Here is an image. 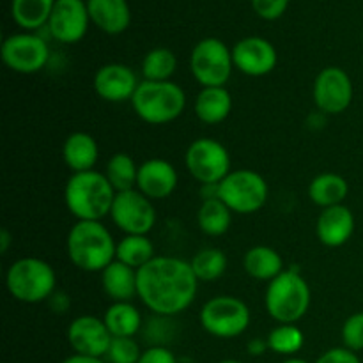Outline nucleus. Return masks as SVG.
Segmentation results:
<instances>
[{
  "label": "nucleus",
  "mask_w": 363,
  "mask_h": 363,
  "mask_svg": "<svg viewBox=\"0 0 363 363\" xmlns=\"http://www.w3.org/2000/svg\"><path fill=\"white\" fill-rule=\"evenodd\" d=\"M138 298L156 315L170 318L186 311L195 301L199 279L190 262L179 257L156 255L137 269Z\"/></svg>",
  "instance_id": "nucleus-1"
},
{
  "label": "nucleus",
  "mask_w": 363,
  "mask_h": 363,
  "mask_svg": "<svg viewBox=\"0 0 363 363\" xmlns=\"http://www.w3.org/2000/svg\"><path fill=\"white\" fill-rule=\"evenodd\" d=\"M188 172L201 184H220L230 170V156L225 145L213 138L194 140L184 155Z\"/></svg>",
  "instance_id": "nucleus-10"
},
{
  "label": "nucleus",
  "mask_w": 363,
  "mask_h": 363,
  "mask_svg": "<svg viewBox=\"0 0 363 363\" xmlns=\"http://www.w3.org/2000/svg\"><path fill=\"white\" fill-rule=\"evenodd\" d=\"M314 103L325 116H337L350 108L353 101V82L350 74L337 66L325 67L315 77Z\"/></svg>",
  "instance_id": "nucleus-13"
},
{
  "label": "nucleus",
  "mask_w": 363,
  "mask_h": 363,
  "mask_svg": "<svg viewBox=\"0 0 363 363\" xmlns=\"http://www.w3.org/2000/svg\"><path fill=\"white\" fill-rule=\"evenodd\" d=\"M250 2L255 14L268 21L279 20L280 16H284L287 6H289V0H250Z\"/></svg>",
  "instance_id": "nucleus-36"
},
{
  "label": "nucleus",
  "mask_w": 363,
  "mask_h": 363,
  "mask_svg": "<svg viewBox=\"0 0 363 363\" xmlns=\"http://www.w3.org/2000/svg\"><path fill=\"white\" fill-rule=\"evenodd\" d=\"M176 169L172 163L162 158H152L138 167L137 190L142 191L151 201H162L170 197L177 186Z\"/></svg>",
  "instance_id": "nucleus-18"
},
{
  "label": "nucleus",
  "mask_w": 363,
  "mask_h": 363,
  "mask_svg": "<svg viewBox=\"0 0 363 363\" xmlns=\"http://www.w3.org/2000/svg\"><path fill=\"white\" fill-rule=\"evenodd\" d=\"M48 59L50 48L46 41L30 32L13 34L2 43V60L14 73H38L48 64Z\"/></svg>",
  "instance_id": "nucleus-12"
},
{
  "label": "nucleus",
  "mask_w": 363,
  "mask_h": 363,
  "mask_svg": "<svg viewBox=\"0 0 363 363\" xmlns=\"http://www.w3.org/2000/svg\"><path fill=\"white\" fill-rule=\"evenodd\" d=\"M69 261L82 272L98 273L116 261L117 243L101 222L80 220L67 234Z\"/></svg>",
  "instance_id": "nucleus-3"
},
{
  "label": "nucleus",
  "mask_w": 363,
  "mask_h": 363,
  "mask_svg": "<svg viewBox=\"0 0 363 363\" xmlns=\"http://www.w3.org/2000/svg\"><path fill=\"white\" fill-rule=\"evenodd\" d=\"M311 287L296 268L284 269L266 289V311L280 325H294L311 307Z\"/></svg>",
  "instance_id": "nucleus-4"
},
{
  "label": "nucleus",
  "mask_w": 363,
  "mask_h": 363,
  "mask_svg": "<svg viewBox=\"0 0 363 363\" xmlns=\"http://www.w3.org/2000/svg\"><path fill=\"white\" fill-rule=\"evenodd\" d=\"M233 98L225 87H202L195 99V116L206 124H218L229 117Z\"/></svg>",
  "instance_id": "nucleus-23"
},
{
  "label": "nucleus",
  "mask_w": 363,
  "mask_h": 363,
  "mask_svg": "<svg viewBox=\"0 0 363 363\" xmlns=\"http://www.w3.org/2000/svg\"><path fill=\"white\" fill-rule=\"evenodd\" d=\"M243 266L245 272L252 279L268 280V282H272L273 279H277L284 272V261L279 252L269 247H264V245L250 248L245 254Z\"/></svg>",
  "instance_id": "nucleus-25"
},
{
  "label": "nucleus",
  "mask_w": 363,
  "mask_h": 363,
  "mask_svg": "<svg viewBox=\"0 0 363 363\" xmlns=\"http://www.w3.org/2000/svg\"><path fill=\"white\" fill-rule=\"evenodd\" d=\"M9 245H11L9 230L2 229L0 230V252H2V254H7V250H9Z\"/></svg>",
  "instance_id": "nucleus-41"
},
{
  "label": "nucleus",
  "mask_w": 363,
  "mask_h": 363,
  "mask_svg": "<svg viewBox=\"0 0 363 363\" xmlns=\"http://www.w3.org/2000/svg\"><path fill=\"white\" fill-rule=\"evenodd\" d=\"M315 363H360V358L347 347H333L323 353Z\"/></svg>",
  "instance_id": "nucleus-37"
},
{
  "label": "nucleus",
  "mask_w": 363,
  "mask_h": 363,
  "mask_svg": "<svg viewBox=\"0 0 363 363\" xmlns=\"http://www.w3.org/2000/svg\"><path fill=\"white\" fill-rule=\"evenodd\" d=\"M103 321L112 337H135L142 326V315L130 301H119L106 308Z\"/></svg>",
  "instance_id": "nucleus-27"
},
{
  "label": "nucleus",
  "mask_w": 363,
  "mask_h": 363,
  "mask_svg": "<svg viewBox=\"0 0 363 363\" xmlns=\"http://www.w3.org/2000/svg\"><path fill=\"white\" fill-rule=\"evenodd\" d=\"M177 69V59L169 48H155L142 60V74L149 82L170 80Z\"/></svg>",
  "instance_id": "nucleus-31"
},
{
  "label": "nucleus",
  "mask_w": 363,
  "mask_h": 363,
  "mask_svg": "<svg viewBox=\"0 0 363 363\" xmlns=\"http://www.w3.org/2000/svg\"><path fill=\"white\" fill-rule=\"evenodd\" d=\"M105 176L117 194L135 190L138 179V167L135 165L133 158L128 156L126 152H117L106 163Z\"/></svg>",
  "instance_id": "nucleus-30"
},
{
  "label": "nucleus",
  "mask_w": 363,
  "mask_h": 363,
  "mask_svg": "<svg viewBox=\"0 0 363 363\" xmlns=\"http://www.w3.org/2000/svg\"><path fill=\"white\" fill-rule=\"evenodd\" d=\"M233 67V50L220 39L206 38L191 50L190 69L202 87H225Z\"/></svg>",
  "instance_id": "nucleus-9"
},
{
  "label": "nucleus",
  "mask_w": 363,
  "mask_h": 363,
  "mask_svg": "<svg viewBox=\"0 0 363 363\" xmlns=\"http://www.w3.org/2000/svg\"><path fill=\"white\" fill-rule=\"evenodd\" d=\"M218 199L233 213L252 215L268 201V183L254 170H234L218 184Z\"/></svg>",
  "instance_id": "nucleus-7"
},
{
  "label": "nucleus",
  "mask_w": 363,
  "mask_h": 363,
  "mask_svg": "<svg viewBox=\"0 0 363 363\" xmlns=\"http://www.w3.org/2000/svg\"><path fill=\"white\" fill-rule=\"evenodd\" d=\"M277 50L268 39L250 35L238 41L233 48V62L236 69L247 77H264L277 66Z\"/></svg>",
  "instance_id": "nucleus-16"
},
{
  "label": "nucleus",
  "mask_w": 363,
  "mask_h": 363,
  "mask_svg": "<svg viewBox=\"0 0 363 363\" xmlns=\"http://www.w3.org/2000/svg\"><path fill=\"white\" fill-rule=\"evenodd\" d=\"M155 257V245L147 236H124L117 243L116 259L133 269H140Z\"/></svg>",
  "instance_id": "nucleus-29"
},
{
  "label": "nucleus",
  "mask_w": 363,
  "mask_h": 363,
  "mask_svg": "<svg viewBox=\"0 0 363 363\" xmlns=\"http://www.w3.org/2000/svg\"><path fill=\"white\" fill-rule=\"evenodd\" d=\"M247 350H248V354H252V357H262V354H264L266 351L269 350L268 340H264V339H252L250 342H248Z\"/></svg>",
  "instance_id": "nucleus-39"
},
{
  "label": "nucleus",
  "mask_w": 363,
  "mask_h": 363,
  "mask_svg": "<svg viewBox=\"0 0 363 363\" xmlns=\"http://www.w3.org/2000/svg\"><path fill=\"white\" fill-rule=\"evenodd\" d=\"M91 16L87 2L84 0H55L52 16L48 20V30L57 41L64 45H74L87 34Z\"/></svg>",
  "instance_id": "nucleus-14"
},
{
  "label": "nucleus",
  "mask_w": 363,
  "mask_h": 363,
  "mask_svg": "<svg viewBox=\"0 0 363 363\" xmlns=\"http://www.w3.org/2000/svg\"><path fill=\"white\" fill-rule=\"evenodd\" d=\"M62 363H106L101 358H92V357H84V354H73V357L66 358Z\"/></svg>",
  "instance_id": "nucleus-40"
},
{
  "label": "nucleus",
  "mask_w": 363,
  "mask_h": 363,
  "mask_svg": "<svg viewBox=\"0 0 363 363\" xmlns=\"http://www.w3.org/2000/svg\"><path fill=\"white\" fill-rule=\"evenodd\" d=\"M282 363H308V362L301 360V358H289V360H286V362H282Z\"/></svg>",
  "instance_id": "nucleus-42"
},
{
  "label": "nucleus",
  "mask_w": 363,
  "mask_h": 363,
  "mask_svg": "<svg viewBox=\"0 0 363 363\" xmlns=\"http://www.w3.org/2000/svg\"><path fill=\"white\" fill-rule=\"evenodd\" d=\"M112 339L105 321L94 315H80L67 328V340L74 350V354L92 358L106 357Z\"/></svg>",
  "instance_id": "nucleus-15"
},
{
  "label": "nucleus",
  "mask_w": 363,
  "mask_h": 363,
  "mask_svg": "<svg viewBox=\"0 0 363 363\" xmlns=\"http://www.w3.org/2000/svg\"><path fill=\"white\" fill-rule=\"evenodd\" d=\"M233 211L218 197L202 201L197 213L199 227L208 236H222L229 230Z\"/></svg>",
  "instance_id": "nucleus-28"
},
{
  "label": "nucleus",
  "mask_w": 363,
  "mask_h": 363,
  "mask_svg": "<svg viewBox=\"0 0 363 363\" xmlns=\"http://www.w3.org/2000/svg\"><path fill=\"white\" fill-rule=\"evenodd\" d=\"M62 158L67 169L73 170V174L94 170L96 162L99 158L98 142L84 131L71 133L64 142Z\"/></svg>",
  "instance_id": "nucleus-22"
},
{
  "label": "nucleus",
  "mask_w": 363,
  "mask_h": 363,
  "mask_svg": "<svg viewBox=\"0 0 363 363\" xmlns=\"http://www.w3.org/2000/svg\"><path fill=\"white\" fill-rule=\"evenodd\" d=\"M137 363H177L176 357L170 350L163 346H152L142 353L140 360Z\"/></svg>",
  "instance_id": "nucleus-38"
},
{
  "label": "nucleus",
  "mask_w": 363,
  "mask_h": 363,
  "mask_svg": "<svg viewBox=\"0 0 363 363\" xmlns=\"http://www.w3.org/2000/svg\"><path fill=\"white\" fill-rule=\"evenodd\" d=\"M201 325L209 335L236 339L250 325V308L236 296H215L201 308Z\"/></svg>",
  "instance_id": "nucleus-8"
},
{
  "label": "nucleus",
  "mask_w": 363,
  "mask_h": 363,
  "mask_svg": "<svg viewBox=\"0 0 363 363\" xmlns=\"http://www.w3.org/2000/svg\"><path fill=\"white\" fill-rule=\"evenodd\" d=\"M142 353L133 337H113L108 351H106V362L108 363H137Z\"/></svg>",
  "instance_id": "nucleus-34"
},
{
  "label": "nucleus",
  "mask_w": 363,
  "mask_h": 363,
  "mask_svg": "<svg viewBox=\"0 0 363 363\" xmlns=\"http://www.w3.org/2000/svg\"><path fill=\"white\" fill-rule=\"evenodd\" d=\"M117 191L108 183L105 174L96 170L77 172L67 179L64 188V201L71 215L80 222H99L110 215Z\"/></svg>",
  "instance_id": "nucleus-2"
},
{
  "label": "nucleus",
  "mask_w": 363,
  "mask_h": 363,
  "mask_svg": "<svg viewBox=\"0 0 363 363\" xmlns=\"http://www.w3.org/2000/svg\"><path fill=\"white\" fill-rule=\"evenodd\" d=\"M110 216L126 236H147L156 223V209L152 201L138 190L119 191Z\"/></svg>",
  "instance_id": "nucleus-11"
},
{
  "label": "nucleus",
  "mask_w": 363,
  "mask_h": 363,
  "mask_svg": "<svg viewBox=\"0 0 363 363\" xmlns=\"http://www.w3.org/2000/svg\"><path fill=\"white\" fill-rule=\"evenodd\" d=\"M55 0H13L11 2V16L14 23L23 30H38L48 25Z\"/></svg>",
  "instance_id": "nucleus-26"
},
{
  "label": "nucleus",
  "mask_w": 363,
  "mask_h": 363,
  "mask_svg": "<svg viewBox=\"0 0 363 363\" xmlns=\"http://www.w3.org/2000/svg\"><path fill=\"white\" fill-rule=\"evenodd\" d=\"M342 342L354 353L363 350V312H357L346 319L342 326Z\"/></svg>",
  "instance_id": "nucleus-35"
},
{
  "label": "nucleus",
  "mask_w": 363,
  "mask_h": 363,
  "mask_svg": "<svg viewBox=\"0 0 363 363\" xmlns=\"http://www.w3.org/2000/svg\"><path fill=\"white\" fill-rule=\"evenodd\" d=\"M91 21L105 34H123L131 23L128 0H87Z\"/></svg>",
  "instance_id": "nucleus-20"
},
{
  "label": "nucleus",
  "mask_w": 363,
  "mask_h": 363,
  "mask_svg": "<svg viewBox=\"0 0 363 363\" xmlns=\"http://www.w3.org/2000/svg\"><path fill=\"white\" fill-rule=\"evenodd\" d=\"M6 286L14 300L23 303H41L55 293L57 275L43 259L23 257L9 266Z\"/></svg>",
  "instance_id": "nucleus-6"
},
{
  "label": "nucleus",
  "mask_w": 363,
  "mask_h": 363,
  "mask_svg": "<svg viewBox=\"0 0 363 363\" xmlns=\"http://www.w3.org/2000/svg\"><path fill=\"white\" fill-rule=\"evenodd\" d=\"M92 85H94L96 94L105 101L123 103L133 99L140 84H138L137 74L130 66L113 62L105 64L96 71Z\"/></svg>",
  "instance_id": "nucleus-17"
},
{
  "label": "nucleus",
  "mask_w": 363,
  "mask_h": 363,
  "mask_svg": "<svg viewBox=\"0 0 363 363\" xmlns=\"http://www.w3.org/2000/svg\"><path fill=\"white\" fill-rule=\"evenodd\" d=\"M268 346L273 353L291 357L303 347V332L296 325H279L268 335Z\"/></svg>",
  "instance_id": "nucleus-33"
},
{
  "label": "nucleus",
  "mask_w": 363,
  "mask_h": 363,
  "mask_svg": "<svg viewBox=\"0 0 363 363\" xmlns=\"http://www.w3.org/2000/svg\"><path fill=\"white\" fill-rule=\"evenodd\" d=\"M199 282H213L227 269V257L220 248H204L190 261Z\"/></svg>",
  "instance_id": "nucleus-32"
},
{
  "label": "nucleus",
  "mask_w": 363,
  "mask_h": 363,
  "mask_svg": "<svg viewBox=\"0 0 363 363\" xmlns=\"http://www.w3.org/2000/svg\"><path fill=\"white\" fill-rule=\"evenodd\" d=\"M347 194H350L347 181L339 174H319L308 184V197L315 206L323 209L342 204L346 201Z\"/></svg>",
  "instance_id": "nucleus-24"
},
{
  "label": "nucleus",
  "mask_w": 363,
  "mask_h": 363,
  "mask_svg": "<svg viewBox=\"0 0 363 363\" xmlns=\"http://www.w3.org/2000/svg\"><path fill=\"white\" fill-rule=\"evenodd\" d=\"M135 113L147 124H167L176 121L186 106V94L174 82H149L138 85L131 99Z\"/></svg>",
  "instance_id": "nucleus-5"
},
{
  "label": "nucleus",
  "mask_w": 363,
  "mask_h": 363,
  "mask_svg": "<svg viewBox=\"0 0 363 363\" xmlns=\"http://www.w3.org/2000/svg\"><path fill=\"white\" fill-rule=\"evenodd\" d=\"M315 233H318V240L325 247H342L354 233L353 211L344 204L323 209L315 223Z\"/></svg>",
  "instance_id": "nucleus-19"
},
{
  "label": "nucleus",
  "mask_w": 363,
  "mask_h": 363,
  "mask_svg": "<svg viewBox=\"0 0 363 363\" xmlns=\"http://www.w3.org/2000/svg\"><path fill=\"white\" fill-rule=\"evenodd\" d=\"M101 287L106 296L113 300V303L131 301L138 296L137 269L116 259L101 272Z\"/></svg>",
  "instance_id": "nucleus-21"
},
{
  "label": "nucleus",
  "mask_w": 363,
  "mask_h": 363,
  "mask_svg": "<svg viewBox=\"0 0 363 363\" xmlns=\"http://www.w3.org/2000/svg\"><path fill=\"white\" fill-rule=\"evenodd\" d=\"M218 363H243V362H240V360H222Z\"/></svg>",
  "instance_id": "nucleus-43"
}]
</instances>
